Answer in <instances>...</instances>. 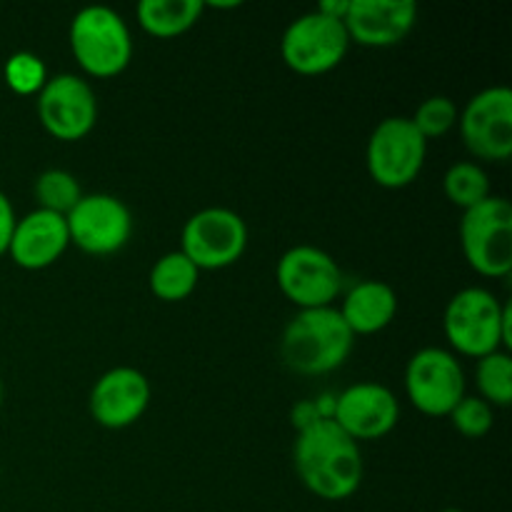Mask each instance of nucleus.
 Listing matches in <instances>:
<instances>
[{"label": "nucleus", "mask_w": 512, "mask_h": 512, "mask_svg": "<svg viewBox=\"0 0 512 512\" xmlns=\"http://www.w3.org/2000/svg\"><path fill=\"white\" fill-rule=\"evenodd\" d=\"M33 193L40 210H50V213L58 215H68L75 208V203L83 198V188H80L78 178L63 168L43 170L35 178Z\"/></svg>", "instance_id": "5701e85b"}, {"label": "nucleus", "mask_w": 512, "mask_h": 512, "mask_svg": "<svg viewBox=\"0 0 512 512\" xmlns=\"http://www.w3.org/2000/svg\"><path fill=\"white\" fill-rule=\"evenodd\" d=\"M350 50L343 20L310 10L295 18L280 38V58L298 75H325L338 68Z\"/></svg>", "instance_id": "9d476101"}, {"label": "nucleus", "mask_w": 512, "mask_h": 512, "mask_svg": "<svg viewBox=\"0 0 512 512\" xmlns=\"http://www.w3.org/2000/svg\"><path fill=\"white\" fill-rule=\"evenodd\" d=\"M428 158V140L418 133L408 115L380 120L368 138L365 165L375 185L403 190L418 180Z\"/></svg>", "instance_id": "423d86ee"}, {"label": "nucleus", "mask_w": 512, "mask_h": 512, "mask_svg": "<svg viewBox=\"0 0 512 512\" xmlns=\"http://www.w3.org/2000/svg\"><path fill=\"white\" fill-rule=\"evenodd\" d=\"M475 388L490 408H510L512 403V358L498 350L475 360Z\"/></svg>", "instance_id": "4be33fe9"}, {"label": "nucleus", "mask_w": 512, "mask_h": 512, "mask_svg": "<svg viewBox=\"0 0 512 512\" xmlns=\"http://www.w3.org/2000/svg\"><path fill=\"white\" fill-rule=\"evenodd\" d=\"M405 395L418 413L448 418L468 395V378L458 355L448 348H420L405 365Z\"/></svg>", "instance_id": "0eeeda50"}, {"label": "nucleus", "mask_w": 512, "mask_h": 512, "mask_svg": "<svg viewBox=\"0 0 512 512\" xmlns=\"http://www.w3.org/2000/svg\"><path fill=\"white\" fill-rule=\"evenodd\" d=\"M448 350L458 358L480 360L512 348V308L493 290L470 285L448 300L443 313Z\"/></svg>", "instance_id": "f03ea898"}, {"label": "nucleus", "mask_w": 512, "mask_h": 512, "mask_svg": "<svg viewBox=\"0 0 512 512\" xmlns=\"http://www.w3.org/2000/svg\"><path fill=\"white\" fill-rule=\"evenodd\" d=\"M65 223L70 245L95 258L120 253L133 238V213L110 193H83Z\"/></svg>", "instance_id": "ddd939ff"}, {"label": "nucleus", "mask_w": 512, "mask_h": 512, "mask_svg": "<svg viewBox=\"0 0 512 512\" xmlns=\"http://www.w3.org/2000/svg\"><path fill=\"white\" fill-rule=\"evenodd\" d=\"M348 5L350 0H323L315 10H320V13L330 15V18L335 20H345V15H348Z\"/></svg>", "instance_id": "c85d7f7f"}, {"label": "nucleus", "mask_w": 512, "mask_h": 512, "mask_svg": "<svg viewBox=\"0 0 512 512\" xmlns=\"http://www.w3.org/2000/svg\"><path fill=\"white\" fill-rule=\"evenodd\" d=\"M3 398H5V390H3V380H0V408H3Z\"/></svg>", "instance_id": "c756f323"}, {"label": "nucleus", "mask_w": 512, "mask_h": 512, "mask_svg": "<svg viewBox=\"0 0 512 512\" xmlns=\"http://www.w3.org/2000/svg\"><path fill=\"white\" fill-rule=\"evenodd\" d=\"M70 53L88 78L108 80L133 60V35L118 10L88 5L78 10L68 30Z\"/></svg>", "instance_id": "20e7f679"}, {"label": "nucleus", "mask_w": 512, "mask_h": 512, "mask_svg": "<svg viewBox=\"0 0 512 512\" xmlns=\"http://www.w3.org/2000/svg\"><path fill=\"white\" fill-rule=\"evenodd\" d=\"M68 248L70 235L65 215L35 208L15 223L8 255L18 268L38 273L58 263Z\"/></svg>", "instance_id": "f3484780"}, {"label": "nucleus", "mask_w": 512, "mask_h": 512, "mask_svg": "<svg viewBox=\"0 0 512 512\" xmlns=\"http://www.w3.org/2000/svg\"><path fill=\"white\" fill-rule=\"evenodd\" d=\"M38 120L50 138L60 143H78L93 133L98 123V95L93 85L73 73L50 75L35 95Z\"/></svg>", "instance_id": "9b49d317"}, {"label": "nucleus", "mask_w": 512, "mask_h": 512, "mask_svg": "<svg viewBox=\"0 0 512 512\" xmlns=\"http://www.w3.org/2000/svg\"><path fill=\"white\" fill-rule=\"evenodd\" d=\"M465 150L485 163H505L512 155V90L490 85L465 103L458 115Z\"/></svg>", "instance_id": "f8f14e48"}, {"label": "nucleus", "mask_w": 512, "mask_h": 512, "mask_svg": "<svg viewBox=\"0 0 512 512\" xmlns=\"http://www.w3.org/2000/svg\"><path fill=\"white\" fill-rule=\"evenodd\" d=\"M418 13L415 0H350L343 25L350 45L393 48L413 33Z\"/></svg>", "instance_id": "dca6fc26"}, {"label": "nucleus", "mask_w": 512, "mask_h": 512, "mask_svg": "<svg viewBox=\"0 0 512 512\" xmlns=\"http://www.w3.org/2000/svg\"><path fill=\"white\" fill-rule=\"evenodd\" d=\"M203 0H143L135 8L138 25L158 40L180 38L203 18Z\"/></svg>", "instance_id": "6ab92c4d"}, {"label": "nucleus", "mask_w": 512, "mask_h": 512, "mask_svg": "<svg viewBox=\"0 0 512 512\" xmlns=\"http://www.w3.org/2000/svg\"><path fill=\"white\" fill-rule=\"evenodd\" d=\"M400 420V400L383 383H355L335 395L333 423L355 443H373L395 430Z\"/></svg>", "instance_id": "4468645a"}, {"label": "nucleus", "mask_w": 512, "mask_h": 512, "mask_svg": "<svg viewBox=\"0 0 512 512\" xmlns=\"http://www.w3.org/2000/svg\"><path fill=\"white\" fill-rule=\"evenodd\" d=\"M458 115L460 108L453 103V98H448V95H430V98H425L418 105V110H415L410 120L418 128V133L430 143V140L445 138L450 130L458 128Z\"/></svg>", "instance_id": "393cba45"}, {"label": "nucleus", "mask_w": 512, "mask_h": 512, "mask_svg": "<svg viewBox=\"0 0 512 512\" xmlns=\"http://www.w3.org/2000/svg\"><path fill=\"white\" fill-rule=\"evenodd\" d=\"M150 400L153 385L148 375L130 365H118L95 380L88 395V410L100 428L125 430L148 413Z\"/></svg>", "instance_id": "2eb2a0df"}, {"label": "nucleus", "mask_w": 512, "mask_h": 512, "mask_svg": "<svg viewBox=\"0 0 512 512\" xmlns=\"http://www.w3.org/2000/svg\"><path fill=\"white\" fill-rule=\"evenodd\" d=\"M293 465L305 490L328 503L353 498L365 473L360 445L333 420H318L295 435Z\"/></svg>", "instance_id": "f257e3e1"}, {"label": "nucleus", "mask_w": 512, "mask_h": 512, "mask_svg": "<svg viewBox=\"0 0 512 512\" xmlns=\"http://www.w3.org/2000/svg\"><path fill=\"white\" fill-rule=\"evenodd\" d=\"M443 193L455 208L465 213V210L488 200L493 195V188H490V178L483 165L475 163V160H460L445 170Z\"/></svg>", "instance_id": "412c9836"}, {"label": "nucleus", "mask_w": 512, "mask_h": 512, "mask_svg": "<svg viewBox=\"0 0 512 512\" xmlns=\"http://www.w3.org/2000/svg\"><path fill=\"white\" fill-rule=\"evenodd\" d=\"M460 248L470 268L483 278H508L512 270V205L490 195L460 218Z\"/></svg>", "instance_id": "39448f33"}, {"label": "nucleus", "mask_w": 512, "mask_h": 512, "mask_svg": "<svg viewBox=\"0 0 512 512\" xmlns=\"http://www.w3.org/2000/svg\"><path fill=\"white\" fill-rule=\"evenodd\" d=\"M248 223L230 208H203L185 220L180 230V253L203 273L225 270L248 250Z\"/></svg>", "instance_id": "1a4fd4ad"}, {"label": "nucleus", "mask_w": 512, "mask_h": 512, "mask_svg": "<svg viewBox=\"0 0 512 512\" xmlns=\"http://www.w3.org/2000/svg\"><path fill=\"white\" fill-rule=\"evenodd\" d=\"M440 512H465V510H458V508H445V510H440Z\"/></svg>", "instance_id": "7c9ffc66"}, {"label": "nucleus", "mask_w": 512, "mask_h": 512, "mask_svg": "<svg viewBox=\"0 0 512 512\" xmlns=\"http://www.w3.org/2000/svg\"><path fill=\"white\" fill-rule=\"evenodd\" d=\"M340 298L338 313L355 338L383 333L398 315V293L385 280H360Z\"/></svg>", "instance_id": "a211bd4d"}, {"label": "nucleus", "mask_w": 512, "mask_h": 512, "mask_svg": "<svg viewBox=\"0 0 512 512\" xmlns=\"http://www.w3.org/2000/svg\"><path fill=\"white\" fill-rule=\"evenodd\" d=\"M355 335L340 318L338 308L298 310L280 338V358L298 375H328L343 368L353 353Z\"/></svg>", "instance_id": "7ed1b4c3"}, {"label": "nucleus", "mask_w": 512, "mask_h": 512, "mask_svg": "<svg viewBox=\"0 0 512 512\" xmlns=\"http://www.w3.org/2000/svg\"><path fill=\"white\" fill-rule=\"evenodd\" d=\"M200 280V270L185 258L180 250L160 255L148 275L150 293L163 303H180L195 293Z\"/></svg>", "instance_id": "aec40b11"}, {"label": "nucleus", "mask_w": 512, "mask_h": 512, "mask_svg": "<svg viewBox=\"0 0 512 512\" xmlns=\"http://www.w3.org/2000/svg\"><path fill=\"white\" fill-rule=\"evenodd\" d=\"M48 68H45L43 58L30 50H18L10 55L3 65V80L15 95H38L43 85L48 83Z\"/></svg>", "instance_id": "b1692460"}, {"label": "nucleus", "mask_w": 512, "mask_h": 512, "mask_svg": "<svg viewBox=\"0 0 512 512\" xmlns=\"http://www.w3.org/2000/svg\"><path fill=\"white\" fill-rule=\"evenodd\" d=\"M448 420L463 438L480 440L493 430L495 408H490V405L485 403L483 398H478V395L468 393L453 410H450Z\"/></svg>", "instance_id": "a878e982"}, {"label": "nucleus", "mask_w": 512, "mask_h": 512, "mask_svg": "<svg viewBox=\"0 0 512 512\" xmlns=\"http://www.w3.org/2000/svg\"><path fill=\"white\" fill-rule=\"evenodd\" d=\"M318 420H323V415H320L315 400H300V403H295L293 410H290V423L295 425L298 433L300 430L310 428V425H315Z\"/></svg>", "instance_id": "cd10ccee"}, {"label": "nucleus", "mask_w": 512, "mask_h": 512, "mask_svg": "<svg viewBox=\"0 0 512 512\" xmlns=\"http://www.w3.org/2000/svg\"><path fill=\"white\" fill-rule=\"evenodd\" d=\"M18 223V215H15L13 203H10L8 195L0 190V258L8 255L10 238H13V228Z\"/></svg>", "instance_id": "bb28decb"}, {"label": "nucleus", "mask_w": 512, "mask_h": 512, "mask_svg": "<svg viewBox=\"0 0 512 512\" xmlns=\"http://www.w3.org/2000/svg\"><path fill=\"white\" fill-rule=\"evenodd\" d=\"M278 288L298 310L330 308L345 293V278L338 260L315 245H293L275 268Z\"/></svg>", "instance_id": "6e6552de"}]
</instances>
